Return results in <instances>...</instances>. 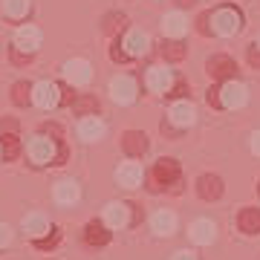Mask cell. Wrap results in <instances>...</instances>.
I'll list each match as a JSON object with an SVG mask.
<instances>
[{"mask_svg":"<svg viewBox=\"0 0 260 260\" xmlns=\"http://www.w3.org/2000/svg\"><path fill=\"white\" fill-rule=\"evenodd\" d=\"M243 26V15L234 6H223V9H217L211 15V29L217 32V35H237Z\"/></svg>","mask_w":260,"mask_h":260,"instance_id":"obj_1","label":"cell"},{"mask_svg":"<svg viewBox=\"0 0 260 260\" xmlns=\"http://www.w3.org/2000/svg\"><path fill=\"white\" fill-rule=\"evenodd\" d=\"M177 179H179L177 159H159L153 165V174L148 177V188L150 191H162V185H174Z\"/></svg>","mask_w":260,"mask_h":260,"instance_id":"obj_2","label":"cell"},{"mask_svg":"<svg viewBox=\"0 0 260 260\" xmlns=\"http://www.w3.org/2000/svg\"><path fill=\"white\" fill-rule=\"evenodd\" d=\"M249 102V90H246V84L240 81H225L223 87H220V107H229V110H234V107H243V104Z\"/></svg>","mask_w":260,"mask_h":260,"instance_id":"obj_3","label":"cell"},{"mask_svg":"<svg viewBox=\"0 0 260 260\" xmlns=\"http://www.w3.org/2000/svg\"><path fill=\"white\" fill-rule=\"evenodd\" d=\"M32 102H35L41 110H49V107L61 104V90H58V84H52V81L32 84Z\"/></svg>","mask_w":260,"mask_h":260,"instance_id":"obj_4","label":"cell"},{"mask_svg":"<svg viewBox=\"0 0 260 260\" xmlns=\"http://www.w3.org/2000/svg\"><path fill=\"white\" fill-rule=\"evenodd\" d=\"M205 70H208L211 78L232 81L234 73H237V64H234V58H229V55H211V58H208V64H205Z\"/></svg>","mask_w":260,"mask_h":260,"instance_id":"obj_5","label":"cell"},{"mask_svg":"<svg viewBox=\"0 0 260 260\" xmlns=\"http://www.w3.org/2000/svg\"><path fill=\"white\" fill-rule=\"evenodd\" d=\"M110 95H113V102H119V104H133L136 102V81L127 78V75L113 78L110 81Z\"/></svg>","mask_w":260,"mask_h":260,"instance_id":"obj_6","label":"cell"},{"mask_svg":"<svg viewBox=\"0 0 260 260\" xmlns=\"http://www.w3.org/2000/svg\"><path fill=\"white\" fill-rule=\"evenodd\" d=\"M130 211H133L130 203H110L107 211H104V225L107 229H124V225H130Z\"/></svg>","mask_w":260,"mask_h":260,"instance_id":"obj_7","label":"cell"},{"mask_svg":"<svg viewBox=\"0 0 260 260\" xmlns=\"http://www.w3.org/2000/svg\"><path fill=\"white\" fill-rule=\"evenodd\" d=\"M38 47H41V29L20 26L18 32H15V49H18V52L32 55V52H38Z\"/></svg>","mask_w":260,"mask_h":260,"instance_id":"obj_8","label":"cell"},{"mask_svg":"<svg viewBox=\"0 0 260 260\" xmlns=\"http://www.w3.org/2000/svg\"><path fill=\"white\" fill-rule=\"evenodd\" d=\"M64 75H67V81L73 84V87H81V84L90 81V64L84 61V58H73V61H67L64 64Z\"/></svg>","mask_w":260,"mask_h":260,"instance_id":"obj_9","label":"cell"},{"mask_svg":"<svg viewBox=\"0 0 260 260\" xmlns=\"http://www.w3.org/2000/svg\"><path fill=\"white\" fill-rule=\"evenodd\" d=\"M145 84H148L153 93H168V90L174 87V73H171V70H165V67H150Z\"/></svg>","mask_w":260,"mask_h":260,"instance_id":"obj_10","label":"cell"},{"mask_svg":"<svg viewBox=\"0 0 260 260\" xmlns=\"http://www.w3.org/2000/svg\"><path fill=\"white\" fill-rule=\"evenodd\" d=\"M116 179H119V185H124V188H139L142 179H145V171H142L139 162H124V165L116 171Z\"/></svg>","mask_w":260,"mask_h":260,"instance_id":"obj_11","label":"cell"},{"mask_svg":"<svg viewBox=\"0 0 260 260\" xmlns=\"http://www.w3.org/2000/svg\"><path fill=\"white\" fill-rule=\"evenodd\" d=\"M121 148L127 156H142L145 150H148V136L142 133V130H127L124 136H121Z\"/></svg>","mask_w":260,"mask_h":260,"instance_id":"obj_12","label":"cell"},{"mask_svg":"<svg viewBox=\"0 0 260 260\" xmlns=\"http://www.w3.org/2000/svg\"><path fill=\"white\" fill-rule=\"evenodd\" d=\"M197 191L203 200H220L223 197V179L214 177V174H205V177L197 179Z\"/></svg>","mask_w":260,"mask_h":260,"instance_id":"obj_13","label":"cell"},{"mask_svg":"<svg viewBox=\"0 0 260 260\" xmlns=\"http://www.w3.org/2000/svg\"><path fill=\"white\" fill-rule=\"evenodd\" d=\"M81 200V188H78V182H73V179H64V182H58L55 185V203L61 205H75Z\"/></svg>","mask_w":260,"mask_h":260,"instance_id":"obj_14","label":"cell"},{"mask_svg":"<svg viewBox=\"0 0 260 260\" xmlns=\"http://www.w3.org/2000/svg\"><path fill=\"white\" fill-rule=\"evenodd\" d=\"M214 237H217V225H214L211 220H197V223L191 225V240L200 243V246L214 243Z\"/></svg>","mask_w":260,"mask_h":260,"instance_id":"obj_15","label":"cell"},{"mask_svg":"<svg viewBox=\"0 0 260 260\" xmlns=\"http://www.w3.org/2000/svg\"><path fill=\"white\" fill-rule=\"evenodd\" d=\"M84 240L90 243V246H107L110 243V229L104 223H99V220H93V223H87V229H84Z\"/></svg>","mask_w":260,"mask_h":260,"instance_id":"obj_16","label":"cell"},{"mask_svg":"<svg viewBox=\"0 0 260 260\" xmlns=\"http://www.w3.org/2000/svg\"><path fill=\"white\" fill-rule=\"evenodd\" d=\"M150 223H153V232H156L159 237H168V234L177 232V214L174 211H156Z\"/></svg>","mask_w":260,"mask_h":260,"instance_id":"obj_17","label":"cell"},{"mask_svg":"<svg viewBox=\"0 0 260 260\" xmlns=\"http://www.w3.org/2000/svg\"><path fill=\"white\" fill-rule=\"evenodd\" d=\"M124 47H127V52H124L127 58H139V55H145V52H148L150 38L145 35V32H130V35L124 38Z\"/></svg>","mask_w":260,"mask_h":260,"instance_id":"obj_18","label":"cell"},{"mask_svg":"<svg viewBox=\"0 0 260 260\" xmlns=\"http://www.w3.org/2000/svg\"><path fill=\"white\" fill-rule=\"evenodd\" d=\"M194 119H197V110L188 102H179V104H174V107H171V121H174L177 127H191V124H194Z\"/></svg>","mask_w":260,"mask_h":260,"instance_id":"obj_19","label":"cell"},{"mask_svg":"<svg viewBox=\"0 0 260 260\" xmlns=\"http://www.w3.org/2000/svg\"><path fill=\"white\" fill-rule=\"evenodd\" d=\"M162 29H165V35L168 38H182L188 32V20L179 15V12H171V15H165V20H162Z\"/></svg>","mask_w":260,"mask_h":260,"instance_id":"obj_20","label":"cell"},{"mask_svg":"<svg viewBox=\"0 0 260 260\" xmlns=\"http://www.w3.org/2000/svg\"><path fill=\"white\" fill-rule=\"evenodd\" d=\"M78 133H81L84 142H95L104 136V121L95 119V116H87V119H81V124H78Z\"/></svg>","mask_w":260,"mask_h":260,"instance_id":"obj_21","label":"cell"},{"mask_svg":"<svg viewBox=\"0 0 260 260\" xmlns=\"http://www.w3.org/2000/svg\"><path fill=\"white\" fill-rule=\"evenodd\" d=\"M23 229H26L29 237L41 240V237L49 232V223H47V217H44V214H26V217H23Z\"/></svg>","mask_w":260,"mask_h":260,"instance_id":"obj_22","label":"cell"},{"mask_svg":"<svg viewBox=\"0 0 260 260\" xmlns=\"http://www.w3.org/2000/svg\"><path fill=\"white\" fill-rule=\"evenodd\" d=\"M237 225L246 234H257L260 232V211L257 208H243L240 217H237Z\"/></svg>","mask_w":260,"mask_h":260,"instance_id":"obj_23","label":"cell"},{"mask_svg":"<svg viewBox=\"0 0 260 260\" xmlns=\"http://www.w3.org/2000/svg\"><path fill=\"white\" fill-rule=\"evenodd\" d=\"M26 12H29V0H3V15L9 20L26 18Z\"/></svg>","mask_w":260,"mask_h":260,"instance_id":"obj_24","label":"cell"},{"mask_svg":"<svg viewBox=\"0 0 260 260\" xmlns=\"http://www.w3.org/2000/svg\"><path fill=\"white\" fill-rule=\"evenodd\" d=\"M73 110L78 113V116H93V113L99 110V102H95L93 95H75L73 99Z\"/></svg>","mask_w":260,"mask_h":260,"instance_id":"obj_25","label":"cell"},{"mask_svg":"<svg viewBox=\"0 0 260 260\" xmlns=\"http://www.w3.org/2000/svg\"><path fill=\"white\" fill-rule=\"evenodd\" d=\"M12 102L18 104V107H23V104L32 102V84L29 81H18L15 87H12Z\"/></svg>","mask_w":260,"mask_h":260,"instance_id":"obj_26","label":"cell"},{"mask_svg":"<svg viewBox=\"0 0 260 260\" xmlns=\"http://www.w3.org/2000/svg\"><path fill=\"white\" fill-rule=\"evenodd\" d=\"M0 148H3V162H12V159H18V153H20L18 136H0Z\"/></svg>","mask_w":260,"mask_h":260,"instance_id":"obj_27","label":"cell"},{"mask_svg":"<svg viewBox=\"0 0 260 260\" xmlns=\"http://www.w3.org/2000/svg\"><path fill=\"white\" fill-rule=\"evenodd\" d=\"M124 26H127V18H124V15H116V12H110V15H104L102 29L107 32V35H116V32H121Z\"/></svg>","mask_w":260,"mask_h":260,"instance_id":"obj_28","label":"cell"},{"mask_svg":"<svg viewBox=\"0 0 260 260\" xmlns=\"http://www.w3.org/2000/svg\"><path fill=\"white\" fill-rule=\"evenodd\" d=\"M162 55H165L168 61H182V58H185V47H182L179 41H165Z\"/></svg>","mask_w":260,"mask_h":260,"instance_id":"obj_29","label":"cell"},{"mask_svg":"<svg viewBox=\"0 0 260 260\" xmlns=\"http://www.w3.org/2000/svg\"><path fill=\"white\" fill-rule=\"evenodd\" d=\"M0 136H18V121L15 119H0Z\"/></svg>","mask_w":260,"mask_h":260,"instance_id":"obj_30","label":"cell"},{"mask_svg":"<svg viewBox=\"0 0 260 260\" xmlns=\"http://www.w3.org/2000/svg\"><path fill=\"white\" fill-rule=\"evenodd\" d=\"M58 240H61V232H58V229H52V234H49V237H41V240H35V246H38V249H49V246H55Z\"/></svg>","mask_w":260,"mask_h":260,"instance_id":"obj_31","label":"cell"},{"mask_svg":"<svg viewBox=\"0 0 260 260\" xmlns=\"http://www.w3.org/2000/svg\"><path fill=\"white\" fill-rule=\"evenodd\" d=\"M9 243H12V229L0 223V249H3V246H9Z\"/></svg>","mask_w":260,"mask_h":260,"instance_id":"obj_32","label":"cell"},{"mask_svg":"<svg viewBox=\"0 0 260 260\" xmlns=\"http://www.w3.org/2000/svg\"><path fill=\"white\" fill-rule=\"evenodd\" d=\"M205 99H208V104H211V107H220V87H211Z\"/></svg>","mask_w":260,"mask_h":260,"instance_id":"obj_33","label":"cell"},{"mask_svg":"<svg viewBox=\"0 0 260 260\" xmlns=\"http://www.w3.org/2000/svg\"><path fill=\"white\" fill-rule=\"evenodd\" d=\"M174 260H200L194 254V251H188V249H182V251H177V254H174Z\"/></svg>","mask_w":260,"mask_h":260,"instance_id":"obj_34","label":"cell"},{"mask_svg":"<svg viewBox=\"0 0 260 260\" xmlns=\"http://www.w3.org/2000/svg\"><path fill=\"white\" fill-rule=\"evenodd\" d=\"M249 61H251V67H260V49L257 47H249Z\"/></svg>","mask_w":260,"mask_h":260,"instance_id":"obj_35","label":"cell"},{"mask_svg":"<svg viewBox=\"0 0 260 260\" xmlns=\"http://www.w3.org/2000/svg\"><path fill=\"white\" fill-rule=\"evenodd\" d=\"M188 90H185V84H174L171 90H168V95H185Z\"/></svg>","mask_w":260,"mask_h":260,"instance_id":"obj_36","label":"cell"},{"mask_svg":"<svg viewBox=\"0 0 260 260\" xmlns=\"http://www.w3.org/2000/svg\"><path fill=\"white\" fill-rule=\"evenodd\" d=\"M113 61H127V55H124V49H119V47H113Z\"/></svg>","mask_w":260,"mask_h":260,"instance_id":"obj_37","label":"cell"},{"mask_svg":"<svg viewBox=\"0 0 260 260\" xmlns=\"http://www.w3.org/2000/svg\"><path fill=\"white\" fill-rule=\"evenodd\" d=\"M251 150H254V153L260 156V130L254 133V136H251Z\"/></svg>","mask_w":260,"mask_h":260,"instance_id":"obj_38","label":"cell"},{"mask_svg":"<svg viewBox=\"0 0 260 260\" xmlns=\"http://www.w3.org/2000/svg\"><path fill=\"white\" fill-rule=\"evenodd\" d=\"M177 3H179V6H194L197 0H177Z\"/></svg>","mask_w":260,"mask_h":260,"instance_id":"obj_39","label":"cell"},{"mask_svg":"<svg viewBox=\"0 0 260 260\" xmlns=\"http://www.w3.org/2000/svg\"><path fill=\"white\" fill-rule=\"evenodd\" d=\"M254 47H257V49H260V44H254Z\"/></svg>","mask_w":260,"mask_h":260,"instance_id":"obj_40","label":"cell"},{"mask_svg":"<svg viewBox=\"0 0 260 260\" xmlns=\"http://www.w3.org/2000/svg\"><path fill=\"white\" fill-rule=\"evenodd\" d=\"M257 188H260V185H257Z\"/></svg>","mask_w":260,"mask_h":260,"instance_id":"obj_41","label":"cell"}]
</instances>
